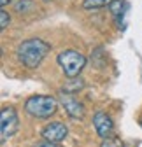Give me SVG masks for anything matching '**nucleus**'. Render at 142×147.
I'll return each instance as SVG.
<instances>
[{
  "label": "nucleus",
  "mask_w": 142,
  "mask_h": 147,
  "mask_svg": "<svg viewBox=\"0 0 142 147\" xmlns=\"http://www.w3.org/2000/svg\"><path fill=\"white\" fill-rule=\"evenodd\" d=\"M51 51V44L46 42L41 37H30V39L23 40L16 49V56L25 68H37L42 60L47 56Z\"/></svg>",
  "instance_id": "1"
},
{
  "label": "nucleus",
  "mask_w": 142,
  "mask_h": 147,
  "mask_svg": "<svg viewBox=\"0 0 142 147\" xmlns=\"http://www.w3.org/2000/svg\"><path fill=\"white\" fill-rule=\"evenodd\" d=\"M58 103H60V100H56L55 96H51V95H33V96L26 98L25 110L32 117L47 119V117L56 114Z\"/></svg>",
  "instance_id": "2"
},
{
  "label": "nucleus",
  "mask_w": 142,
  "mask_h": 147,
  "mask_svg": "<svg viewBox=\"0 0 142 147\" xmlns=\"http://www.w3.org/2000/svg\"><path fill=\"white\" fill-rule=\"evenodd\" d=\"M56 61H58L62 72L65 74V77H68V79L79 77V74L86 67V56H84L82 53L76 51V49H65V51H62L56 56Z\"/></svg>",
  "instance_id": "3"
},
{
  "label": "nucleus",
  "mask_w": 142,
  "mask_h": 147,
  "mask_svg": "<svg viewBox=\"0 0 142 147\" xmlns=\"http://www.w3.org/2000/svg\"><path fill=\"white\" fill-rule=\"evenodd\" d=\"M18 128H20V119L14 107H4L0 112V131H2V140L12 137Z\"/></svg>",
  "instance_id": "4"
},
{
  "label": "nucleus",
  "mask_w": 142,
  "mask_h": 147,
  "mask_svg": "<svg viewBox=\"0 0 142 147\" xmlns=\"http://www.w3.org/2000/svg\"><path fill=\"white\" fill-rule=\"evenodd\" d=\"M41 135H42V138H46V140H49L53 144H60V142H63L67 138L68 128L62 121H53V123H49V124H46L42 128Z\"/></svg>",
  "instance_id": "5"
},
{
  "label": "nucleus",
  "mask_w": 142,
  "mask_h": 147,
  "mask_svg": "<svg viewBox=\"0 0 142 147\" xmlns=\"http://www.w3.org/2000/svg\"><path fill=\"white\" fill-rule=\"evenodd\" d=\"M58 100L63 105L65 112L72 117V119H81L84 116V107H82V103L79 100H76L72 96V93H65V91H62V93L58 95Z\"/></svg>",
  "instance_id": "6"
},
{
  "label": "nucleus",
  "mask_w": 142,
  "mask_h": 147,
  "mask_svg": "<svg viewBox=\"0 0 142 147\" xmlns=\"http://www.w3.org/2000/svg\"><path fill=\"white\" fill-rule=\"evenodd\" d=\"M93 126H95V131L100 138H109L112 137V131H114V123L111 119L109 114L105 112H97L93 116Z\"/></svg>",
  "instance_id": "7"
},
{
  "label": "nucleus",
  "mask_w": 142,
  "mask_h": 147,
  "mask_svg": "<svg viewBox=\"0 0 142 147\" xmlns=\"http://www.w3.org/2000/svg\"><path fill=\"white\" fill-rule=\"evenodd\" d=\"M107 7H109V12H111L112 18H114V21L119 25V23L123 21V18H125V12H126V7H128V5L123 2V0H112Z\"/></svg>",
  "instance_id": "8"
},
{
  "label": "nucleus",
  "mask_w": 142,
  "mask_h": 147,
  "mask_svg": "<svg viewBox=\"0 0 142 147\" xmlns=\"http://www.w3.org/2000/svg\"><path fill=\"white\" fill-rule=\"evenodd\" d=\"M112 0H82L81 7L84 11H97V9H102L105 5H109Z\"/></svg>",
  "instance_id": "9"
},
{
  "label": "nucleus",
  "mask_w": 142,
  "mask_h": 147,
  "mask_svg": "<svg viewBox=\"0 0 142 147\" xmlns=\"http://www.w3.org/2000/svg\"><path fill=\"white\" fill-rule=\"evenodd\" d=\"M98 147H125L121 142V138L118 137H109V138H102V144Z\"/></svg>",
  "instance_id": "10"
},
{
  "label": "nucleus",
  "mask_w": 142,
  "mask_h": 147,
  "mask_svg": "<svg viewBox=\"0 0 142 147\" xmlns=\"http://www.w3.org/2000/svg\"><path fill=\"white\" fill-rule=\"evenodd\" d=\"M33 7V4L30 2V0H20V2H16L14 4V9H16V12H26V11H30Z\"/></svg>",
  "instance_id": "11"
},
{
  "label": "nucleus",
  "mask_w": 142,
  "mask_h": 147,
  "mask_svg": "<svg viewBox=\"0 0 142 147\" xmlns=\"http://www.w3.org/2000/svg\"><path fill=\"white\" fill-rule=\"evenodd\" d=\"M9 23H11V14L5 9H2L0 11V30H5L9 26Z\"/></svg>",
  "instance_id": "12"
},
{
  "label": "nucleus",
  "mask_w": 142,
  "mask_h": 147,
  "mask_svg": "<svg viewBox=\"0 0 142 147\" xmlns=\"http://www.w3.org/2000/svg\"><path fill=\"white\" fill-rule=\"evenodd\" d=\"M33 147H56V144H53V142H49V140H42V142H39L37 145H33Z\"/></svg>",
  "instance_id": "13"
},
{
  "label": "nucleus",
  "mask_w": 142,
  "mask_h": 147,
  "mask_svg": "<svg viewBox=\"0 0 142 147\" xmlns=\"http://www.w3.org/2000/svg\"><path fill=\"white\" fill-rule=\"evenodd\" d=\"M9 4H11V0H0V7H5Z\"/></svg>",
  "instance_id": "14"
},
{
  "label": "nucleus",
  "mask_w": 142,
  "mask_h": 147,
  "mask_svg": "<svg viewBox=\"0 0 142 147\" xmlns=\"http://www.w3.org/2000/svg\"><path fill=\"white\" fill-rule=\"evenodd\" d=\"M42 2H55V0H42Z\"/></svg>",
  "instance_id": "15"
},
{
  "label": "nucleus",
  "mask_w": 142,
  "mask_h": 147,
  "mask_svg": "<svg viewBox=\"0 0 142 147\" xmlns=\"http://www.w3.org/2000/svg\"><path fill=\"white\" fill-rule=\"evenodd\" d=\"M139 124H140V126H142V117H140V119H139Z\"/></svg>",
  "instance_id": "16"
}]
</instances>
